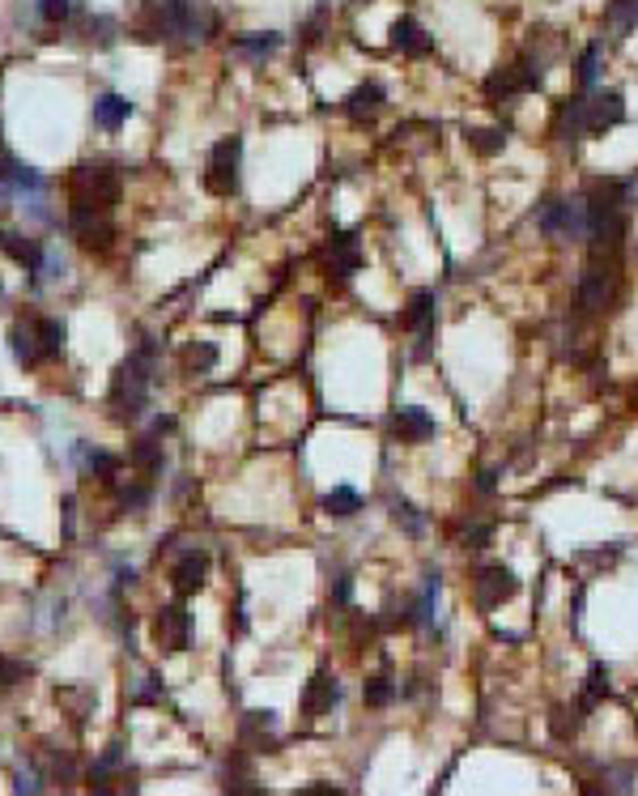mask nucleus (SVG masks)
<instances>
[{"mask_svg": "<svg viewBox=\"0 0 638 796\" xmlns=\"http://www.w3.org/2000/svg\"><path fill=\"white\" fill-rule=\"evenodd\" d=\"M162 13H166V38L179 35L187 43H200V38L213 35V9H205L200 0H162Z\"/></svg>", "mask_w": 638, "mask_h": 796, "instance_id": "4", "label": "nucleus"}, {"mask_svg": "<svg viewBox=\"0 0 638 796\" xmlns=\"http://www.w3.org/2000/svg\"><path fill=\"white\" fill-rule=\"evenodd\" d=\"M601 694H609V673H604L601 664H596V669H591V673H588V694H583V707L591 711V707H596V698H601Z\"/></svg>", "mask_w": 638, "mask_h": 796, "instance_id": "31", "label": "nucleus"}, {"mask_svg": "<svg viewBox=\"0 0 638 796\" xmlns=\"http://www.w3.org/2000/svg\"><path fill=\"white\" fill-rule=\"evenodd\" d=\"M434 600H439V571L426 575V592H421V600L413 605V618H418V622H430V618H434Z\"/></svg>", "mask_w": 638, "mask_h": 796, "instance_id": "29", "label": "nucleus"}, {"mask_svg": "<svg viewBox=\"0 0 638 796\" xmlns=\"http://www.w3.org/2000/svg\"><path fill=\"white\" fill-rule=\"evenodd\" d=\"M596 73H601V43H591V48L583 51V60H579V81H583V86H591V81H596Z\"/></svg>", "mask_w": 638, "mask_h": 796, "instance_id": "32", "label": "nucleus"}, {"mask_svg": "<svg viewBox=\"0 0 638 796\" xmlns=\"http://www.w3.org/2000/svg\"><path fill=\"white\" fill-rule=\"evenodd\" d=\"M205 579H209V554L205 550H187L179 563L171 566V588L179 592V597H192V592L205 588Z\"/></svg>", "mask_w": 638, "mask_h": 796, "instance_id": "9", "label": "nucleus"}, {"mask_svg": "<svg viewBox=\"0 0 638 796\" xmlns=\"http://www.w3.org/2000/svg\"><path fill=\"white\" fill-rule=\"evenodd\" d=\"M468 145H473V154H481V158H494V154H503L506 136L503 128H468Z\"/></svg>", "mask_w": 638, "mask_h": 796, "instance_id": "22", "label": "nucleus"}, {"mask_svg": "<svg viewBox=\"0 0 638 796\" xmlns=\"http://www.w3.org/2000/svg\"><path fill=\"white\" fill-rule=\"evenodd\" d=\"M187 630H192V618H187L184 605H162V609L154 613V643H158L162 651H184Z\"/></svg>", "mask_w": 638, "mask_h": 796, "instance_id": "7", "label": "nucleus"}, {"mask_svg": "<svg viewBox=\"0 0 638 796\" xmlns=\"http://www.w3.org/2000/svg\"><path fill=\"white\" fill-rule=\"evenodd\" d=\"M277 43H282L277 35H251V38H239L234 48L243 51V56H269V51L277 48Z\"/></svg>", "mask_w": 638, "mask_h": 796, "instance_id": "30", "label": "nucleus"}, {"mask_svg": "<svg viewBox=\"0 0 638 796\" xmlns=\"http://www.w3.org/2000/svg\"><path fill=\"white\" fill-rule=\"evenodd\" d=\"M30 328H35V341H38V358H56L64 350V337H69L64 319L38 316V319H30Z\"/></svg>", "mask_w": 638, "mask_h": 796, "instance_id": "15", "label": "nucleus"}, {"mask_svg": "<svg viewBox=\"0 0 638 796\" xmlns=\"http://www.w3.org/2000/svg\"><path fill=\"white\" fill-rule=\"evenodd\" d=\"M38 13H43L48 22H64V17L73 13V0H38Z\"/></svg>", "mask_w": 638, "mask_h": 796, "instance_id": "34", "label": "nucleus"}, {"mask_svg": "<svg viewBox=\"0 0 638 796\" xmlns=\"http://www.w3.org/2000/svg\"><path fill=\"white\" fill-rule=\"evenodd\" d=\"M239 158H243V141L239 136H221L209 149V167H205V188L213 197H234L239 192Z\"/></svg>", "mask_w": 638, "mask_h": 796, "instance_id": "3", "label": "nucleus"}, {"mask_svg": "<svg viewBox=\"0 0 638 796\" xmlns=\"http://www.w3.org/2000/svg\"><path fill=\"white\" fill-rule=\"evenodd\" d=\"M128 115H133V102L123 99V94H102V99L94 102V124L107 128V133H115Z\"/></svg>", "mask_w": 638, "mask_h": 796, "instance_id": "18", "label": "nucleus"}, {"mask_svg": "<svg viewBox=\"0 0 638 796\" xmlns=\"http://www.w3.org/2000/svg\"><path fill=\"white\" fill-rule=\"evenodd\" d=\"M0 252L9 260H17L22 269H38V260H43L35 239H26V234H17V231H0Z\"/></svg>", "mask_w": 638, "mask_h": 796, "instance_id": "17", "label": "nucleus"}, {"mask_svg": "<svg viewBox=\"0 0 638 796\" xmlns=\"http://www.w3.org/2000/svg\"><path fill=\"white\" fill-rule=\"evenodd\" d=\"M149 380H154V341H145L136 350L120 371H115V383H111V404L120 417H136L145 409L149 396Z\"/></svg>", "mask_w": 638, "mask_h": 796, "instance_id": "1", "label": "nucleus"}, {"mask_svg": "<svg viewBox=\"0 0 638 796\" xmlns=\"http://www.w3.org/2000/svg\"><path fill=\"white\" fill-rule=\"evenodd\" d=\"M9 341H13L17 362H38V341H35V328H30V324H17Z\"/></svg>", "mask_w": 638, "mask_h": 796, "instance_id": "27", "label": "nucleus"}, {"mask_svg": "<svg viewBox=\"0 0 638 796\" xmlns=\"http://www.w3.org/2000/svg\"><path fill=\"white\" fill-rule=\"evenodd\" d=\"M128 465H133L141 478H154V473H162V443L158 439H136L133 456H128Z\"/></svg>", "mask_w": 638, "mask_h": 796, "instance_id": "20", "label": "nucleus"}, {"mask_svg": "<svg viewBox=\"0 0 638 796\" xmlns=\"http://www.w3.org/2000/svg\"><path fill=\"white\" fill-rule=\"evenodd\" d=\"M357 507H362V499H357V490H349V486H336V490L324 494V511L328 515H354Z\"/></svg>", "mask_w": 638, "mask_h": 796, "instance_id": "26", "label": "nucleus"}, {"mask_svg": "<svg viewBox=\"0 0 638 796\" xmlns=\"http://www.w3.org/2000/svg\"><path fill=\"white\" fill-rule=\"evenodd\" d=\"M617 295V260H591L579 282V307L583 311H604Z\"/></svg>", "mask_w": 638, "mask_h": 796, "instance_id": "5", "label": "nucleus"}, {"mask_svg": "<svg viewBox=\"0 0 638 796\" xmlns=\"http://www.w3.org/2000/svg\"><path fill=\"white\" fill-rule=\"evenodd\" d=\"M383 102H388V94H383V86H375V81H367V86L349 90V99H345V115L349 120H375L383 111Z\"/></svg>", "mask_w": 638, "mask_h": 796, "instance_id": "12", "label": "nucleus"}, {"mask_svg": "<svg viewBox=\"0 0 638 796\" xmlns=\"http://www.w3.org/2000/svg\"><path fill=\"white\" fill-rule=\"evenodd\" d=\"M362 698H367V707H388L396 698V686L388 677H370L367 686H362Z\"/></svg>", "mask_w": 638, "mask_h": 796, "instance_id": "28", "label": "nucleus"}, {"mask_svg": "<svg viewBox=\"0 0 638 796\" xmlns=\"http://www.w3.org/2000/svg\"><path fill=\"white\" fill-rule=\"evenodd\" d=\"M272 728H277V715H272V711H247V720H243V741H251V746H260V749H269L264 733H272Z\"/></svg>", "mask_w": 638, "mask_h": 796, "instance_id": "23", "label": "nucleus"}, {"mask_svg": "<svg viewBox=\"0 0 638 796\" xmlns=\"http://www.w3.org/2000/svg\"><path fill=\"white\" fill-rule=\"evenodd\" d=\"M405 328H409V332L434 328V295H430V290H418V295L409 298V307H405Z\"/></svg>", "mask_w": 638, "mask_h": 796, "instance_id": "19", "label": "nucleus"}, {"mask_svg": "<svg viewBox=\"0 0 638 796\" xmlns=\"http://www.w3.org/2000/svg\"><path fill=\"white\" fill-rule=\"evenodd\" d=\"M516 592H519V579L511 566H503V563L477 566V575H473V597H477L481 609H498V605L511 600Z\"/></svg>", "mask_w": 638, "mask_h": 796, "instance_id": "6", "label": "nucleus"}, {"mask_svg": "<svg viewBox=\"0 0 638 796\" xmlns=\"http://www.w3.org/2000/svg\"><path fill=\"white\" fill-rule=\"evenodd\" d=\"M184 367L197 371V375L213 371V367H218V345H213V341H192V345L184 350Z\"/></svg>", "mask_w": 638, "mask_h": 796, "instance_id": "24", "label": "nucleus"}, {"mask_svg": "<svg viewBox=\"0 0 638 796\" xmlns=\"http://www.w3.org/2000/svg\"><path fill=\"white\" fill-rule=\"evenodd\" d=\"M604 26H609L617 38H626L638 26V0H613L609 13H604Z\"/></svg>", "mask_w": 638, "mask_h": 796, "instance_id": "21", "label": "nucleus"}, {"mask_svg": "<svg viewBox=\"0 0 638 796\" xmlns=\"http://www.w3.org/2000/svg\"><path fill=\"white\" fill-rule=\"evenodd\" d=\"M298 796H341V788H332V784H311V788H303Z\"/></svg>", "mask_w": 638, "mask_h": 796, "instance_id": "38", "label": "nucleus"}, {"mask_svg": "<svg viewBox=\"0 0 638 796\" xmlns=\"http://www.w3.org/2000/svg\"><path fill=\"white\" fill-rule=\"evenodd\" d=\"M336 698H341V686H336L328 673H315L307 682V690H303V715H307V720L328 715V711L336 707Z\"/></svg>", "mask_w": 638, "mask_h": 796, "instance_id": "10", "label": "nucleus"}, {"mask_svg": "<svg viewBox=\"0 0 638 796\" xmlns=\"http://www.w3.org/2000/svg\"><path fill=\"white\" fill-rule=\"evenodd\" d=\"M86 468H90V473H99V478H111V473H115V456L90 452V456H86Z\"/></svg>", "mask_w": 638, "mask_h": 796, "instance_id": "35", "label": "nucleus"}, {"mask_svg": "<svg viewBox=\"0 0 638 796\" xmlns=\"http://www.w3.org/2000/svg\"><path fill=\"white\" fill-rule=\"evenodd\" d=\"M626 120V99L617 90H601L588 99V136H601L604 128H617Z\"/></svg>", "mask_w": 638, "mask_h": 796, "instance_id": "8", "label": "nucleus"}, {"mask_svg": "<svg viewBox=\"0 0 638 796\" xmlns=\"http://www.w3.org/2000/svg\"><path fill=\"white\" fill-rule=\"evenodd\" d=\"M392 48H400L405 56H426L430 51V35L421 30L413 17H396L392 22Z\"/></svg>", "mask_w": 638, "mask_h": 796, "instance_id": "14", "label": "nucleus"}, {"mask_svg": "<svg viewBox=\"0 0 638 796\" xmlns=\"http://www.w3.org/2000/svg\"><path fill=\"white\" fill-rule=\"evenodd\" d=\"M553 133L562 141H575V136H588V99H566L558 107V120H553Z\"/></svg>", "mask_w": 638, "mask_h": 796, "instance_id": "13", "label": "nucleus"}, {"mask_svg": "<svg viewBox=\"0 0 638 796\" xmlns=\"http://www.w3.org/2000/svg\"><path fill=\"white\" fill-rule=\"evenodd\" d=\"M357 264H362V252H357L354 234L332 239V247H328V273H336V277H349V273H357Z\"/></svg>", "mask_w": 638, "mask_h": 796, "instance_id": "16", "label": "nucleus"}, {"mask_svg": "<svg viewBox=\"0 0 638 796\" xmlns=\"http://www.w3.org/2000/svg\"><path fill=\"white\" fill-rule=\"evenodd\" d=\"M434 417L426 414V409H418V404H405V409H396V435H400V443H426L434 439Z\"/></svg>", "mask_w": 638, "mask_h": 796, "instance_id": "11", "label": "nucleus"}, {"mask_svg": "<svg viewBox=\"0 0 638 796\" xmlns=\"http://www.w3.org/2000/svg\"><path fill=\"white\" fill-rule=\"evenodd\" d=\"M26 669L22 664H9V661H0V686H17V677H22Z\"/></svg>", "mask_w": 638, "mask_h": 796, "instance_id": "37", "label": "nucleus"}, {"mask_svg": "<svg viewBox=\"0 0 638 796\" xmlns=\"http://www.w3.org/2000/svg\"><path fill=\"white\" fill-rule=\"evenodd\" d=\"M396 520H400V524H405V532H413V537H421V515H418V507H413V502H396Z\"/></svg>", "mask_w": 638, "mask_h": 796, "instance_id": "33", "label": "nucleus"}, {"mask_svg": "<svg viewBox=\"0 0 638 796\" xmlns=\"http://www.w3.org/2000/svg\"><path fill=\"white\" fill-rule=\"evenodd\" d=\"M537 226L549 234V239H558V243L583 239V234H588V205H583V200H570V197H549L537 213Z\"/></svg>", "mask_w": 638, "mask_h": 796, "instance_id": "2", "label": "nucleus"}, {"mask_svg": "<svg viewBox=\"0 0 638 796\" xmlns=\"http://www.w3.org/2000/svg\"><path fill=\"white\" fill-rule=\"evenodd\" d=\"M490 532H494L490 524H473V528H464V545H468V550H477V545H485V541H490Z\"/></svg>", "mask_w": 638, "mask_h": 796, "instance_id": "36", "label": "nucleus"}, {"mask_svg": "<svg viewBox=\"0 0 638 796\" xmlns=\"http://www.w3.org/2000/svg\"><path fill=\"white\" fill-rule=\"evenodd\" d=\"M583 711H588L583 707V698H579L575 707H553V737H562V741L566 737H575L579 724H583Z\"/></svg>", "mask_w": 638, "mask_h": 796, "instance_id": "25", "label": "nucleus"}, {"mask_svg": "<svg viewBox=\"0 0 638 796\" xmlns=\"http://www.w3.org/2000/svg\"><path fill=\"white\" fill-rule=\"evenodd\" d=\"M13 788H17V792H38V780L35 775H17V784Z\"/></svg>", "mask_w": 638, "mask_h": 796, "instance_id": "39", "label": "nucleus"}]
</instances>
